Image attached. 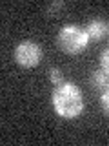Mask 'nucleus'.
<instances>
[{"instance_id": "nucleus-10", "label": "nucleus", "mask_w": 109, "mask_h": 146, "mask_svg": "<svg viewBox=\"0 0 109 146\" xmlns=\"http://www.w3.org/2000/svg\"><path fill=\"white\" fill-rule=\"evenodd\" d=\"M107 35H109V24H107Z\"/></svg>"}, {"instance_id": "nucleus-1", "label": "nucleus", "mask_w": 109, "mask_h": 146, "mask_svg": "<svg viewBox=\"0 0 109 146\" xmlns=\"http://www.w3.org/2000/svg\"><path fill=\"white\" fill-rule=\"evenodd\" d=\"M51 104L58 117L62 119H76L84 113V95L80 88L73 82H62L54 86L51 93Z\"/></svg>"}, {"instance_id": "nucleus-9", "label": "nucleus", "mask_w": 109, "mask_h": 146, "mask_svg": "<svg viewBox=\"0 0 109 146\" xmlns=\"http://www.w3.org/2000/svg\"><path fill=\"white\" fill-rule=\"evenodd\" d=\"M100 66H102V70L106 73H109V46L100 53Z\"/></svg>"}, {"instance_id": "nucleus-3", "label": "nucleus", "mask_w": 109, "mask_h": 146, "mask_svg": "<svg viewBox=\"0 0 109 146\" xmlns=\"http://www.w3.org/2000/svg\"><path fill=\"white\" fill-rule=\"evenodd\" d=\"M42 57L44 51L35 40H22L15 48V62L20 68H35L36 64H40Z\"/></svg>"}, {"instance_id": "nucleus-2", "label": "nucleus", "mask_w": 109, "mask_h": 146, "mask_svg": "<svg viewBox=\"0 0 109 146\" xmlns=\"http://www.w3.org/2000/svg\"><path fill=\"white\" fill-rule=\"evenodd\" d=\"M87 44H89V38L85 35L84 27L76 24L64 26L56 35V46L66 55H80L87 48Z\"/></svg>"}, {"instance_id": "nucleus-4", "label": "nucleus", "mask_w": 109, "mask_h": 146, "mask_svg": "<svg viewBox=\"0 0 109 146\" xmlns=\"http://www.w3.org/2000/svg\"><path fill=\"white\" fill-rule=\"evenodd\" d=\"M84 31L85 35H87L89 42H98V40H102L104 36L107 35V24L102 20V18H93V20H89L87 24L84 26Z\"/></svg>"}, {"instance_id": "nucleus-5", "label": "nucleus", "mask_w": 109, "mask_h": 146, "mask_svg": "<svg viewBox=\"0 0 109 146\" xmlns=\"http://www.w3.org/2000/svg\"><path fill=\"white\" fill-rule=\"evenodd\" d=\"M89 84H91L93 90H97V91L102 93V91L106 90V86L109 84V73H106L102 68H100V70H95L89 77Z\"/></svg>"}, {"instance_id": "nucleus-8", "label": "nucleus", "mask_w": 109, "mask_h": 146, "mask_svg": "<svg viewBox=\"0 0 109 146\" xmlns=\"http://www.w3.org/2000/svg\"><path fill=\"white\" fill-rule=\"evenodd\" d=\"M100 106H102L104 113L109 115V84L106 86V90L100 93Z\"/></svg>"}, {"instance_id": "nucleus-7", "label": "nucleus", "mask_w": 109, "mask_h": 146, "mask_svg": "<svg viewBox=\"0 0 109 146\" xmlns=\"http://www.w3.org/2000/svg\"><path fill=\"white\" fill-rule=\"evenodd\" d=\"M66 7V2H62V0H56V2H51L47 6V15L49 17H56L58 11H62V9Z\"/></svg>"}, {"instance_id": "nucleus-6", "label": "nucleus", "mask_w": 109, "mask_h": 146, "mask_svg": "<svg viewBox=\"0 0 109 146\" xmlns=\"http://www.w3.org/2000/svg\"><path fill=\"white\" fill-rule=\"evenodd\" d=\"M47 79H49V82H51L53 86H58V84H62V82H66V79H64V73H62L60 68H49Z\"/></svg>"}]
</instances>
